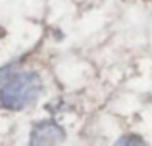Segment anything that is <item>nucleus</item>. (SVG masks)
I'll return each mask as SVG.
<instances>
[{"label":"nucleus","mask_w":152,"mask_h":146,"mask_svg":"<svg viewBox=\"0 0 152 146\" xmlns=\"http://www.w3.org/2000/svg\"><path fill=\"white\" fill-rule=\"evenodd\" d=\"M42 92V81L37 71L14 73L0 86V106L6 110H19L35 104Z\"/></svg>","instance_id":"f257e3e1"},{"label":"nucleus","mask_w":152,"mask_h":146,"mask_svg":"<svg viewBox=\"0 0 152 146\" xmlns=\"http://www.w3.org/2000/svg\"><path fill=\"white\" fill-rule=\"evenodd\" d=\"M66 140V131L60 123L52 119H45L35 123L33 131L29 137V144L33 146H41V144H58Z\"/></svg>","instance_id":"f03ea898"},{"label":"nucleus","mask_w":152,"mask_h":146,"mask_svg":"<svg viewBox=\"0 0 152 146\" xmlns=\"http://www.w3.org/2000/svg\"><path fill=\"white\" fill-rule=\"evenodd\" d=\"M118 144H145V140L135 137V135H127V137H123V139H119Z\"/></svg>","instance_id":"7ed1b4c3"},{"label":"nucleus","mask_w":152,"mask_h":146,"mask_svg":"<svg viewBox=\"0 0 152 146\" xmlns=\"http://www.w3.org/2000/svg\"><path fill=\"white\" fill-rule=\"evenodd\" d=\"M10 69H12L10 65H8V68H2V69H0V86H2V83L6 81L8 77H10V75H8V73H10Z\"/></svg>","instance_id":"20e7f679"}]
</instances>
